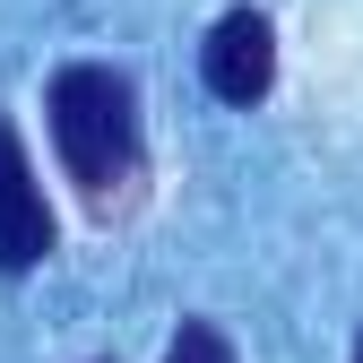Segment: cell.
I'll list each match as a JSON object with an SVG mask.
<instances>
[{
    "instance_id": "obj_4",
    "label": "cell",
    "mask_w": 363,
    "mask_h": 363,
    "mask_svg": "<svg viewBox=\"0 0 363 363\" xmlns=\"http://www.w3.org/2000/svg\"><path fill=\"white\" fill-rule=\"evenodd\" d=\"M164 363H242V354H234V337H225L216 320H182L173 346H164Z\"/></svg>"
},
{
    "instance_id": "obj_1",
    "label": "cell",
    "mask_w": 363,
    "mask_h": 363,
    "mask_svg": "<svg viewBox=\"0 0 363 363\" xmlns=\"http://www.w3.org/2000/svg\"><path fill=\"white\" fill-rule=\"evenodd\" d=\"M43 113H52V147H61V164H69V182L86 199L130 182V164H139V96H130L121 69L69 61L52 78V96H43Z\"/></svg>"
},
{
    "instance_id": "obj_2",
    "label": "cell",
    "mask_w": 363,
    "mask_h": 363,
    "mask_svg": "<svg viewBox=\"0 0 363 363\" xmlns=\"http://www.w3.org/2000/svg\"><path fill=\"white\" fill-rule=\"evenodd\" d=\"M199 78L216 104H259L268 86H277V35H268L259 9H225L199 43Z\"/></svg>"
},
{
    "instance_id": "obj_3",
    "label": "cell",
    "mask_w": 363,
    "mask_h": 363,
    "mask_svg": "<svg viewBox=\"0 0 363 363\" xmlns=\"http://www.w3.org/2000/svg\"><path fill=\"white\" fill-rule=\"evenodd\" d=\"M43 251H52V208H43V182L18 147V130L0 121V268L26 277Z\"/></svg>"
},
{
    "instance_id": "obj_5",
    "label": "cell",
    "mask_w": 363,
    "mask_h": 363,
    "mask_svg": "<svg viewBox=\"0 0 363 363\" xmlns=\"http://www.w3.org/2000/svg\"><path fill=\"white\" fill-rule=\"evenodd\" d=\"M354 363H363V346H354Z\"/></svg>"
}]
</instances>
